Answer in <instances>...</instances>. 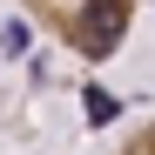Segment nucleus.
<instances>
[{"label": "nucleus", "mask_w": 155, "mask_h": 155, "mask_svg": "<svg viewBox=\"0 0 155 155\" xmlns=\"http://www.w3.org/2000/svg\"><path fill=\"white\" fill-rule=\"evenodd\" d=\"M115 41H121V7L115 0H94V7L81 14V47L88 54H108Z\"/></svg>", "instance_id": "1"}, {"label": "nucleus", "mask_w": 155, "mask_h": 155, "mask_svg": "<svg viewBox=\"0 0 155 155\" xmlns=\"http://www.w3.org/2000/svg\"><path fill=\"white\" fill-rule=\"evenodd\" d=\"M81 108H88V121H94V128H108V121L121 115V101H115L108 88H88V94H81Z\"/></svg>", "instance_id": "2"}, {"label": "nucleus", "mask_w": 155, "mask_h": 155, "mask_svg": "<svg viewBox=\"0 0 155 155\" xmlns=\"http://www.w3.org/2000/svg\"><path fill=\"white\" fill-rule=\"evenodd\" d=\"M0 54H27V27H20V20L0 27Z\"/></svg>", "instance_id": "3"}]
</instances>
